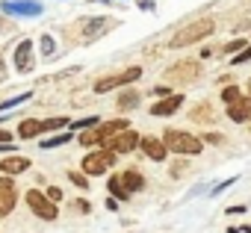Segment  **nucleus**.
<instances>
[{"mask_svg": "<svg viewBox=\"0 0 251 233\" xmlns=\"http://www.w3.org/2000/svg\"><path fill=\"white\" fill-rule=\"evenodd\" d=\"M213 33H216L213 18H201V21H192V24H186L183 30H177V33L172 36L169 47H172V50H180V47H189V45H195V42H201V39H207V36H213Z\"/></svg>", "mask_w": 251, "mask_h": 233, "instance_id": "nucleus-1", "label": "nucleus"}, {"mask_svg": "<svg viewBox=\"0 0 251 233\" xmlns=\"http://www.w3.org/2000/svg\"><path fill=\"white\" fill-rule=\"evenodd\" d=\"M163 145L172 151V154H189V157H195V154H201L204 148H201V139L198 136H189V133H183V130H166L163 133Z\"/></svg>", "mask_w": 251, "mask_h": 233, "instance_id": "nucleus-2", "label": "nucleus"}, {"mask_svg": "<svg viewBox=\"0 0 251 233\" xmlns=\"http://www.w3.org/2000/svg\"><path fill=\"white\" fill-rule=\"evenodd\" d=\"M115 151H109V148H100V151H92V154H86L83 157V171L89 174V177H100V174H106L112 165H115Z\"/></svg>", "mask_w": 251, "mask_h": 233, "instance_id": "nucleus-3", "label": "nucleus"}, {"mask_svg": "<svg viewBox=\"0 0 251 233\" xmlns=\"http://www.w3.org/2000/svg\"><path fill=\"white\" fill-rule=\"evenodd\" d=\"M24 198H27V207H30V210H33L39 218H45V221H53V218H56V212H59V210H56V204H53V201H50L45 192H39V189H30Z\"/></svg>", "mask_w": 251, "mask_h": 233, "instance_id": "nucleus-4", "label": "nucleus"}, {"mask_svg": "<svg viewBox=\"0 0 251 233\" xmlns=\"http://www.w3.org/2000/svg\"><path fill=\"white\" fill-rule=\"evenodd\" d=\"M139 77H142V68H139V65H133V68H127V71H121V74H112V77L98 80V83H95V92H98V94H103V92H112V89H118V86L136 83Z\"/></svg>", "mask_w": 251, "mask_h": 233, "instance_id": "nucleus-5", "label": "nucleus"}, {"mask_svg": "<svg viewBox=\"0 0 251 233\" xmlns=\"http://www.w3.org/2000/svg\"><path fill=\"white\" fill-rule=\"evenodd\" d=\"M103 148H109V151H115V154H130V151L139 148V133H133L130 127H124V130H118L115 136H109V139L103 142Z\"/></svg>", "mask_w": 251, "mask_h": 233, "instance_id": "nucleus-6", "label": "nucleus"}, {"mask_svg": "<svg viewBox=\"0 0 251 233\" xmlns=\"http://www.w3.org/2000/svg\"><path fill=\"white\" fill-rule=\"evenodd\" d=\"M198 74H201V62L183 59V62H177V65L166 68V83H189V80H195Z\"/></svg>", "mask_w": 251, "mask_h": 233, "instance_id": "nucleus-7", "label": "nucleus"}, {"mask_svg": "<svg viewBox=\"0 0 251 233\" xmlns=\"http://www.w3.org/2000/svg\"><path fill=\"white\" fill-rule=\"evenodd\" d=\"M18 204V192H15V183L12 177H0V215H9Z\"/></svg>", "mask_w": 251, "mask_h": 233, "instance_id": "nucleus-8", "label": "nucleus"}, {"mask_svg": "<svg viewBox=\"0 0 251 233\" xmlns=\"http://www.w3.org/2000/svg\"><path fill=\"white\" fill-rule=\"evenodd\" d=\"M77 27H83V30H86V33L80 36V42H92V39L103 36V33H106V27H112V21H109V18H86V21H80Z\"/></svg>", "mask_w": 251, "mask_h": 233, "instance_id": "nucleus-9", "label": "nucleus"}, {"mask_svg": "<svg viewBox=\"0 0 251 233\" xmlns=\"http://www.w3.org/2000/svg\"><path fill=\"white\" fill-rule=\"evenodd\" d=\"M139 148H142V154H145L148 160H154V163H163L166 154H169V148L163 145V139H154V136H142V139H139Z\"/></svg>", "mask_w": 251, "mask_h": 233, "instance_id": "nucleus-10", "label": "nucleus"}, {"mask_svg": "<svg viewBox=\"0 0 251 233\" xmlns=\"http://www.w3.org/2000/svg\"><path fill=\"white\" fill-rule=\"evenodd\" d=\"M227 118L236 121V124H239V121H248V118H251V97H242V94H239L233 103H227Z\"/></svg>", "mask_w": 251, "mask_h": 233, "instance_id": "nucleus-11", "label": "nucleus"}, {"mask_svg": "<svg viewBox=\"0 0 251 233\" xmlns=\"http://www.w3.org/2000/svg\"><path fill=\"white\" fill-rule=\"evenodd\" d=\"M118 183L124 186V192H127V195H133V192H139V189L145 186V177H142L139 168H127V171L118 174Z\"/></svg>", "mask_w": 251, "mask_h": 233, "instance_id": "nucleus-12", "label": "nucleus"}, {"mask_svg": "<svg viewBox=\"0 0 251 233\" xmlns=\"http://www.w3.org/2000/svg\"><path fill=\"white\" fill-rule=\"evenodd\" d=\"M27 168H30V160H27V157H3V160H0V171L9 174V177L24 174Z\"/></svg>", "mask_w": 251, "mask_h": 233, "instance_id": "nucleus-13", "label": "nucleus"}, {"mask_svg": "<svg viewBox=\"0 0 251 233\" xmlns=\"http://www.w3.org/2000/svg\"><path fill=\"white\" fill-rule=\"evenodd\" d=\"M180 103H183V94H166V100H157L151 106V115H172L180 109Z\"/></svg>", "mask_w": 251, "mask_h": 233, "instance_id": "nucleus-14", "label": "nucleus"}, {"mask_svg": "<svg viewBox=\"0 0 251 233\" xmlns=\"http://www.w3.org/2000/svg\"><path fill=\"white\" fill-rule=\"evenodd\" d=\"M124 127H127V121H124V118H115V121H106V124L95 127V133H98V142L103 145L109 136H115V133H118V130H124Z\"/></svg>", "mask_w": 251, "mask_h": 233, "instance_id": "nucleus-15", "label": "nucleus"}, {"mask_svg": "<svg viewBox=\"0 0 251 233\" xmlns=\"http://www.w3.org/2000/svg\"><path fill=\"white\" fill-rule=\"evenodd\" d=\"M30 53H33V42H21L18 50H15V68L18 71H30Z\"/></svg>", "mask_w": 251, "mask_h": 233, "instance_id": "nucleus-16", "label": "nucleus"}, {"mask_svg": "<svg viewBox=\"0 0 251 233\" xmlns=\"http://www.w3.org/2000/svg\"><path fill=\"white\" fill-rule=\"evenodd\" d=\"M45 130H42V121H36V118H27V121H21L18 124V136L21 139H33V136H42Z\"/></svg>", "mask_w": 251, "mask_h": 233, "instance_id": "nucleus-17", "label": "nucleus"}, {"mask_svg": "<svg viewBox=\"0 0 251 233\" xmlns=\"http://www.w3.org/2000/svg\"><path fill=\"white\" fill-rule=\"evenodd\" d=\"M189 118H192V121H204V124H213V118H216V115H213V106L204 100V103H198V106L189 112Z\"/></svg>", "mask_w": 251, "mask_h": 233, "instance_id": "nucleus-18", "label": "nucleus"}, {"mask_svg": "<svg viewBox=\"0 0 251 233\" xmlns=\"http://www.w3.org/2000/svg\"><path fill=\"white\" fill-rule=\"evenodd\" d=\"M115 106H118V112L136 109V106H139V94H136V92H121V94H118V100H115Z\"/></svg>", "mask_w": 251, "mask_h": 233, "instance_id": "nucleus-19", "label": "nucleus"}, {"mask_svg": "<svg viewBox=\"0 0 251 233\" xmlns=\"http://www.w3.org/2000/svg\"><path fill=\"white\" fill-rule=\"evenodd\" d=\"M106 186H109V192H112V195H115V198H118V201H127V198H130V195H127V192H124V186H121V183H118V174H112V177H109V183H106Z\"/></svg>", "mask_w": 251, "mask_h": 233, "instance_id": "nucleus-20", "label": "nucleus"}, {"mask_svg": "<svg viewBox=\"0 0 251 233\" xmlns=\"http://www.w3.org/2000/svg\"><path fill=\"white\" fill-rule=\"evenodd\" d=\"M65 124H71L68 118H48V121H42V130H62Z\"/></svg>", "mask_w": 251, "mask_h": 233, "instance_id": "nucleus-21", "label": "nucleus"}, {"mask_svg": "<svg viewBox=\"0 0 251 233\" xmlns=\"http://www.w3.org/2000/svg\"><path fill=\"white\" fill-rule=\"evenodd\" d=\"M68 180H71L74 186H80V189H89V177L80 174V171H68Z\"/></svg>", "mask_w": 251, "mask_h": 233, "instance_id": "nucleus-22", "label": "nucleus"}, {"mask_svg": "<svg viewBox=\"0 0 251 233\" xmlns=\"http://www.w3.org/2000/svg\"><path fill=\"white\" fill-rule=\"evenodd\" d=\"M239 97V86H227V89H222V100L225 103H233Z\"/></svg>", "mask_w": 251, "mask_h": 233, "instance_id": "nucleus-23", "label": "nucleus"}, {"mask_svg": "<svg viewBox=\"0 0 251 233\" xmlns=\"http://www.w3.org/2000/svg\"><path fill=\"white\" fill-rule=\"evenodd\" d=\"M71 136L68 133H62V136H53V139H48V142H42V148H59V145H65Z\"/></svg>", "mask_w": 251, "mask_h": 233, "instance_id": "nucleus-24", "label": "nucleus"}, {"mask_svg": "<svg viewBox=\"0 0 251 233\" xmlns=\"http://www.w3.org/2000/svg\"><path fill=\"white\" fill-rule=\"evenodd\" d=\"M242 47H245V39H236V42L225 45V53H236V50H242Z\"/></svg>", "mask_w": 251, "mask_h": 233, "instance_id": "nucleus-25", "label": "nucleus"}, {"mask_svg": "<svg viewBox=\"0 0 251 233\" xmlns=\"http://www.w3.org/2000/svg\"><path fill=\"white\" fill-rule=\"evenodd\" d=\"M248 59H251V47H242V53L233 56V65H242V62H248Z\"/></svg>", "mask_w": 251, "mask_h": 233, "instance_id": "nucleus-26", "label": "nucleus"}, {"mask_svg": "<svg viewBox=\"0 0 251 233\" xmlns=\"http://www.w3.org/2000/svg\"><path fill=\"white\" fill-rule=\"evenodd\" d=\"M98 124V118H83V121H77V124H71V127H77V130H86V127H95Z\"/></svg>", "mask_w": 251, "mask_h": 233, "instance_id": "nucleus-27", "label": "nucleus"}, {"mask_svg": "<svg viewBox=\"0 0 251 233\" xmlns=\"http://www.w3.org/2000/svg\"><path fill=\"white\" fill-rule=\"evenodd\" d=\"M172 174H175V177H183V174H186V163H183V160L175 163V165H172Z\"/></svg>", "mask_w": 251, "mask_h": 233, "instance_id": "nucleus-28", "label": "nucleus"}, {"mask_svg": "<svg viewBox=\"0 0 251 233\" xmlns=\"http://www.w3.org/2000/svg\"><path fill=\"white\" fill-rule=\"evenodd\" d=\"M45 195H48V198H50L53 204H56V201H62V189H56V186H50V189H48Z\"/></svg>", "mask_w": 251, "mask_h": 233, "instance_id": "nucleus-29", "label": "nucleus"}, {"mask_svg": "<svg viewBox=\"0 0 251 233\" xmlns=\"http://www.w3.org/2000/svg\"><path fill=\"white\" fill-rule=\"evenodd\" d=\"M42 50H45L48 56L53 53V39H50V36H45V39H42Z\"/></svg>", "mask_w": 251, "mask_h": 233, "instance_id": "nucleus-30", "label": "nucleus"}, {"mask_svg": "<svg viewBox=\"0 0 251 233\" xmlns=\"http://www.w3.org/2000/svg\"><path fill=\"white\" fill-rule=\"evenodd\" d=\"M154 94H157V97H166V94H172L169 83H166V86H154Z\"/></svg>", "mask_w": 251, "mask_h": 233, "instance_id": "nucleus-31", "label": "nucleus"}, {"mask_svg": "<svg viewBox=\"0 0 251 233\" xmlns=\"http://www.w3.org/2000/svg\"><path fill=\"white\" fill-rule=\"evenodd\" d=\"M245 212V207H227V215H242Z\"/></svg>", "mask_w": 251, "mask_h": 233, "instance_id": "nucleus-32", "label": "nucleus"}, {"mask_svg": "<svg viewBox=\"0 0 251 233\" xmlns=\"http://www.w3.org/2000/svg\"><path fill=\"white\" fill-rule=\"evenodd\" d=\"M0 142H12V130H0Z\"/></svg>", "mask_w": 251, "mask_h": 233, "instance_id": "nucleus-33", "label": "nucleus"}, {"mask_svg": "<svg viewBox=\"0 0 251 233\" xmlns=\"http://www.w3.org/2000/svg\"><path fill=\"white\" fill-rule=\"evenodd\" d=\"M204 142H222V136H219V133H207Z\"/></svg>", "mask_w": 251, "mask_h": 233, "instance_id": "nucleus-34", "label": "nucleus"}, {"mask_svg": "<svg viewBox=\"0 0 251 233\" xmlns=\"http://www.w3.org/2000/svg\"><path fill=\"white\" fill-rule=\"evenodd\" d=\"M0 74H3V56H0Z\"/></svg>", "mask_w": 251, "mask_h": 233, "instance_id": "nucleus-35", "label": "nucleus"}, {"mask_svg": "<svg viewBox=\"0 0 251 233\" xmlns=\"http://www.w3.org/2000/svg\"><path fill=\"white\" fill-rule=\"evenodd\" d=\"M248 89H251V83H248Z\"/></svg>", "mask_w": 251, "mask_h": 233, "instance_id": "nucleus-36", "label": "nucleus"}]
</instances>
